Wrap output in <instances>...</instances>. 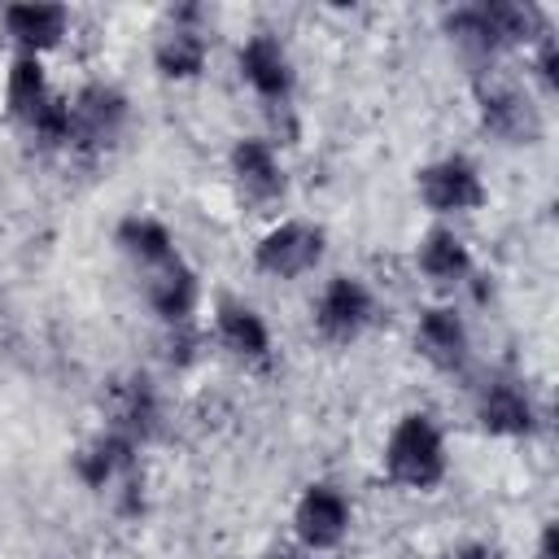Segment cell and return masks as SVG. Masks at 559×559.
<instances>
[{
	"mask_svg": "<svg viewBox=\"0 0 559 559\" xmlns=\"http://www.w3.org/2000/svg\"><path fill=\"white\" fill-rule=\"evenodd\" d=\"M445 35L476 61H493L498 52L511 48H533L550 22L537 4L528 0H480V4H459L441 17Z\"/></svg>",
	"mask_w": 559,
	"mask_h": 559,
	"instance_id": "cell-1",
	"label": "cell"
},
{
	"mask_svg": "<svg viewBox=\"0 0 559 559\" xmlns=\"http://www.w3.org/2000/svg\"><path fill=\"white\" fill-rule=\"evenodd\" d=\"M380 467L397 489H415L428 493L445 480L450 472V454H445V432L437 424V415L428 411H406L380 450Z\"/></svg>",
	"mask_w": 559,
	"mask_h": 559,
	"instance_id": "cell-2",
	"label": "cell"
},
{
	"mask_svg": "<svg viewBox=\"0 0 559 559\" xmlns=\"http://www.w3.org/2000/svg\"><path fill=\"white\" fill-rule=\"evenodd\" d=\"M415 192L424 201L428 214L437 218H459V214H472L485 205V179H480V166L463 153H445V157H432L415 170Z\"/></svg>",
	"mask_w": 559,
	"mask_h": 559,
	"instance_id": "cell-3",
	"label": "cell"
},
{
	"mask_svg": "<svg viewBox=\"0 0 559 559\" xmlns=\"http://www.w3.org/2000/svg\"><path fill=\"white\" fill-rule=\"evenodd\" d=\"M328 236L310 218H284L266 227L253 245V271L266 280H301L323 262Z\"/></svg>",
	"mask_w": 559,
	"mask_h": 559,
	"instance_id": "cell-4",
	"label": "cell"
},
{
	"mask_svg": "<svg viewBox=\"0 0 559 559\" xmlns=\"http://www.w3.org/2000/svg\"><path fill=\"white\" fill-rule=\"evenodd\" d=\"M310 314H314V332L328 345H354L376 319V293L362 275H332L323 280Z\"/></svg>",
	"mask_w": 559,
	"mask_h": 559,
	"instance_id": "cell-5",
	"label": "cell"
},
{
	"mask_svg": "<svg viewBox=\"0 0 559 559\" xmlns=\"http://www.w3.org/2000/svg\"><path fill=\"white\" fill-rule=\"evenodd\" d=\"M472 96H476V118H480L485 135H493L502 144H537L542 140V114L515 83H507L498 74H480Z\"/></svg>",
	"mask_w": 559,
	"mask_h": 559,
	"instance_id": "cell-6",
	"label": "cell"
},
{
	"mask_svg": "<svg viewBox=\"0 0 559 559\" xmlns=\"http://www.w3.org/2000/svg\"><path fill=\"white\" fill-rule=\"evenodd\" d=\"M70 118H74V140L70 153H100L109 144H118V135L127 131L131 118V100L122 87L114 83H83L70 96Z\"/></svg>",
	"mask_w": 559,
	"mask_h": 559,
	"instance_id": "cell-7",
	"label": "cell"
},
{
	"mask_svg": "<svg viewBox=\"0 0 559 559\" xmlns=\"http://www.w3.org/2000/svg\"><path fill=\"white\" fill-rule=\"evenodd\" d=\"M210 66V35H205V9L179 4L170 9V26L153 44V70L170 83H192Z\"/></svg>",
	"mask_w": 559,
	"mask_h": 559,
	"instance_id": "cell-8",
	"label": "cell"
},
{
	"mask_svg": "<svg viewBox=\"0 0 559 559\" xmlns=\"http://www.w3.org/2000/svg\"><path fill=\"white\" fill-rule=\"evenodd\" d=\"M349 524H354V507L345 498L341 485L332 480H314L301 489V498L293 502V533L306 550L323 555V550H336L345 537H349Z\"/></svg>",
	"mask_w": 559,
	"mask_h": 559,
	"instance_id": "cell-9",
	"label": "cell"
},
{
	"mask_svg": "<svg viewBox=\"0 0 559 559\" xmlns=\"http://www.w3.org/2000/svg\"><path fill=\"white\" fill-rule=\"evenodd\" d=\"M236 70H240L245 87H249L262 105H288V100H293L297 70H293V57H288V48L280 44V35L253 31V35L240 44V52H236Z\"/></svg>",
	"mask_w": 559,
	"mask_h": 559,
	"instance_id": "cell-10",
	"label": "cell"
},
{
	"mask_svg": "<svg viewBox=\"0 0 559 559\" xmlns=\"http://www.w3.org/2000/svg\"><path fill=\"white\" fill-rule=\"evenodd\" d=\"M476 424L480 432L489 437H507V441H520V437H533L542 415H537V402L528 397V389L511 376H493L480 384L476 393Z\"/></svg>",
	"mask_w": 559,
	"mask_h": 559,
	"instance_id": "cell-11",
	"label": "cell"
},
{
	"mask_svg": "<svg viewBox=\"0 0 559 559\" xmlns=\"http://www.w3.org/2000/svg\"><path fill=\"white\" fill-rule=\"evenodd\" d=\"M105 411H109V424L114 432H122L127 441L144 445L148 437H157L162 428V397L153 389L148 376L131 371V376H118L109 389H105Z\"/></svg>",
	"mask_w": 559,
	"mask_h": 559,
	"instance_id": "cell-12",
	"label": "cell"
},
{
	"mask_svg": "<svg viewBox=\"0 0 559 559\" xmlns=\"http://www.w3.org/2000/svg\"><path fill=\"white\" fill-rule=\"evenodd\" d=\"M135 441H127L122 432H114V428H100V432H92L74 454H70V472H74V480L83 485V489H92V493H105V489H114L118 480H131L135 476Z\"/></svg>",
	"mask_w": 559,
	"mask_h": 559,
	"instance_id": "cell-13",
	"label": "cell"
},
{
	"mask_svg": "<svg viewBox=\"0 0 559 559\" xmlns=\"http://www.w3.org/2000/svg\"><path fill=\"white\" fill-rule=\"evenodd\" d=\"M415 349H419L424 362L454 376L472 358V332H467V323L454 306L437 301V306H424L419 319H415Z\"/></svg>",
	"mask_w": 559,
	"mask_h": 559,
	"instance_id": "cell-14",
	"label": "cell"
},
{
	"mask_svg": "<svg viewBox=\"0 0 559 559\" xmlns=\"http://www.w3.org/2000/svg\"><path fill=\"white\" fill-rule=\"evenodd\" d=\"M0 26H4V35H9V44L17 52L44 57L70 35V9L66 4H44V0L4 4L0 9Z\"/></svg>",
	"mask_w": 559,
	"mask_h": 559,
	"instance_id": "cell-15",
	"label": "cell"
},
{
	"mask_svg": "<svg viewBox=\"0 0 559 559\" xmlns=\"http://www.w3.org/2000/svg\"><path fill=\"white\" fill-rule=\"evenodd\" d=\"M144 301L166 328H192L201 306V275L183 258H175L170 266L144 275Z\"/></svg>",
	"mask_w": 559,
	"mask_h": 559,
	"instance_id": "cell-16",
	"label": "cell"
},
{
	"mask_svg": "<svg viewBox=\"0 0 559 559\" xmlns=\"http://www.w3.org/2000/svg\"><path fill=\"white\" fill-rule=\"evenodd\" d=\"M227 166H231V175H236V183H240V192L249 201L266 205V201H280L284 188H288L284 162H280L275 144L262 140V135H240L231 144V153H227Z\"/></svg>",
	"mask_w": 559,
	"mask_h": 559,
	"instance_id": "cell-17",
	"label": "cell"
},
{
	"mask_svg": "<svg viewBox=\"0 0 559 559\" xmlns=\"http://www.w3.org/2000/svg\"><path fill=\"white\" fill-rule=\"evenodd\" d=\"M214 341L240 362H253V367L271 362V328L240 297H218V306H214Z\"/></svg>",
	"mask_w": 559,
	"mask_h": 559,
	"instance_id": "cell-18",
	"label": "cell"
},
{
	"mask_svg": "<svg viewBox=\"0 0 559 559\" xmlns=\"http://www.w3.org/2000/svg\"><path fill=\"white\" fill-rule=\"evenodd\" d=\"M114 245H118V253H122L131 266H140L144 275H148V271H162V266H170V262L179 258L175 231H170L162 218H153V214H127V218L114 227Z\"/></svg>",
	"mask_w": 559,
	"mask_h": 559,
	"instance_id": "cell-19",
	"label": "cell"
},
{
	"mask_svg": "<svg viewBox=\"0 0 559 559\" xmlns=\"http://www.w3.org/2000/svg\"><path fill=\"white\" fill-rule=\"evenodd\" d=\"M415 266H419V275H424L428 284H437V288H459V284L472 275V249H467V240H463L454 227L437 223V227H428V231L419 236V245H415Z\"/></svg>",
	"mask_w": 559,
	"mask_h": 559,
	"instance_id": "cell-20",
	"label": "cell"
},
{
	"mask_svg": "<svg viewBox=\"0 0 559 559\" xmlns=\"http://www.w3.org/2000/svg\"><path fill=\"white\" fill-rule=\"evenodd\" d=\"M52 83H48V70H44V57H26V52H13L9 61V74H4V109L17 127H31L39 118V109L52 100Z\"/></svg>",
	"mask_w": 559,
	"mask_h": 559,
	"instance_id": "cell-21",
	"label": "cell"
},
{
	"mask_svg": "<svg viewBox=\"0 0 559 559\" xmlns=\"http://www.w3.org/2000/svg\"><path fill=\"white\" fill-rule=\"evenodd\" d=\"M528 52H533V74H537L542 92H555L559 87V39L555 35H542Z\"/></svg>",
	"mask_w": 559,
	"mask_h": 559,
	"instance_id": "cell-22",
	"label": "cell"
},
{
	"mask_svg": "<svg viewBox=\"0 0 559 559\" xmlns=\"http://www.w3.org/2000/svg\"><path fill=\"white\" fill-rule=\"evenodd\" d=\"M437 559H493V546L489 542H459V546L441 550Z\"/></svg>",
	"mask_w": 559,
	"mask_h": 559,
	"instance_id": "cell-23",
	"label": "cell"
},
{
	"mask_svg": "<svg viewBox=\"0 0 559 559\" xmlns=\"http://www.w3.org/2000/svg\"><path fill=\"white\" fill-rule=\"evenodd\" d=\"M537 559H559V533H555V524H542V537H537Z\"/></svg>",
	"mask_w": 559,
	"mask_h": 559,
	"instance_id": "cell-24",
	"label": "cell"
},
{
	"mask_svg": "<svg viewBox=\"0 0 559 559\" xmlns=\"http://www.w3.org/2000/svg\"><path fill=\"white\" fill-rule=\"evenodd\" d=\"M262 559H297L293 550H271V555H262Z\"/></svg>",
	"mask_w": 559,
	"mask_h": 559,
	"instance_id": "cell-25",
	"label": "cell"
}]
</instances>
